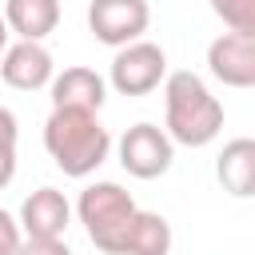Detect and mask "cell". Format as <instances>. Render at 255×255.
<instances>
[{
	"instance_id": "cell-1",
	"label": "cell",
	"mask_w": 255,
	"mask_h": 255,
	"mask_svg": "<svg viewBox=\"0 0 255 255\" xmlns=\"http://www.w3.org/2000/svg\"><path fill=\"white\" fill-rule=\"evenodd\" d=\"M163 128L183 147H207L223 128V104L211 96V88L179 68L163 80Z\"/></svg>"
},
{
	"instance_id": "cell-2",
	"label": "cell",
	"mask_w": 255,
	"mask_h": 255,
	"mask_svg": "<svg viewBox=\"0 0 255 255\" xmlns=\"http://www.w3.org/2000/svg\"><path fill=\"white\" fill-rule=\"evenodd\" d=\"M44 147L52 155V163L72 175V179H84L92 175L108 151H112V135L108 128L100 124L96 112H80V108H52L48 124H44Z\"/></svg>"
},
{
	"instance_id": "cell-3",
	"label": "cell",
	"mask_w": 255,
	"mask_h": 255,
	"mask_svg": "<svg viewBox=\"0 0 255 255\" xmlns=\"http://www.w3.org/2000/svg\"><path fill=\"white\" fill-rule=\"evenodd\" d=\"M76 211H80V223H84V231H88V239L104 251V255H120V243H124V231H128V223L135 219V199H131V191H124L120 183H92V187H84L80 191V203H76Z\"/></svg>"
},
{
	"instance_id": "cell-4",
	"label": "cell",
	"mask_w": 255,
	"mask_h": 255,
	"mask_svg": "<svg viewBox=\"0 0 255 255\" xmlns=\"http://www.w3.org/2000/svg\"><path fill=\"white\" fill-rule=\"evenodd\" d=\"M108 80H112V88L120 96H147V92H155L167 80V56L151 40L124 44V48H116Z\"/></svg>"
},
{
	"instance_id": "cell-5",
	"label": "cell",
	"mask_w": 255,
	"mask_h": 255,
	"mask_svg": "<svg viewBox=\"0 0 255 255\" xmlns=\"http://www.w3.org/2000/svg\"><path fill=\"white\" fill-rule=\"evenodd\" d=\"M171 159H175V139L167 135V128L135 124L120 139V163L135 179H159L171 167Z\"/></svg>"
},
{
	"instance_id": "cell-6",
	"label": "cell",
	"mask_w": 255,
	"mask_h": 255,
	"mask_svg": "<svg viewBox=\"0 0 255 255\" xmlns=\"http://www.w3.org/2000/svg\"><path fill=\"white\" fill-rule=\"evenodd\" d=\"M147 24H151L147 0H92L88 4V28L108 48L135 44L147 32Z\"/></svg>"
},
{
	"instance_id": "cell-7",
	"label": "cell",
	"mask_w": 255,
	"mask_h": 255,
	"mask_svg": "<svg viewBox=\"0 0 255 255\" xmlns=\"http://www.w3.org/2000/svg\"><path fill=\"white\" fill-rule=\"evenodd\" d=\"M207 68L227 88H255V36L223 32L207 48Z\"/></svg>"
},
{
	"instance_id": "cell-8",
	"label": "cell",
	"mask_w": 255,
	"mask_h": 255,
	"mask_svg": "<svg viewBox=\"0 0 255 255\" xmlns=\"http://www.w3.org/2000/svg\"><path fill=\"white\" fill-rule=\"evenodd\" d=\"M0 76L16 92H40V88H48L56 80V60L40 40H20V44H12L4 52Z\"/></svg>"
},
{
	"instance_id": "cell-9",
	"label": "cell",
	"mask_w": 255,
	"mask_h": 255,
	"mask_svg": "<svg viewBox=\"0 0 255 255\" xmlns=\"http://www.w3.org/2000/svg\"><path fill=\"white\" fill-rule=\"evenodd\" d=\"M72 223V203L56 187H36L20 203V227L28 239H64Z\"/></svg>"
},
{
	"instance_id": "cell-10",
	"label": "cell",
	"mask_w": 255,
	"mask_h": 255,
	"mask_svg": "<svg viewBox=\"0 0 255 255\" xmlns=\"http://www.w3.org/2000/svg\"><path fill=\"white\" fill-rule=\"evenodd\" d=\"M215 179L223 183L227 195L255 199V139L251 135H239V139L223 143V151L215 159Z\"/></svg>"
},
{
	"instance_id": "cell-11",
	"label": "cell",
	"mask_w": 255,
	"mask_h": 255,
	"mask_svg": "<svg viewBox=\"0 0 255 255\" xmlns=\"http://www.w3.org/2000/svg\"><path fill=\"white\" fill-rule=\"evenodd\" d=\"M108 100L104 76L92 68H64L52 80V108H80V112H100Z\"/></svg>"
},
{
	"instance_id": "cell-12",
	"label": "cell",
	"mask_w": 255,
	"mask_h": 255,
	"mask_svg": "<svg viewBox=\"0 0 255 255\" xmlns=\"http://www.w3.org/2000/svg\"><path fill=\"white\" fill-rule=\"evenodd\" d=\"M4 20L20 40H44L60 24V0H4Z\"/></svg>"
},
{
	"instance_id": "cell-13",
	"label": "cell",
	"mask_w": 255,
	"mask_h": 255,
	"mask_svg": "<svg viewBox=\"0 0 255 255\" xmlns=\"http://www.w3.org/2000/svg\"><path fill=\"white\" fill-rule=\"evenodd\" d=\"M171 251V223L155 211H135L124 231L120 255H167Z\"/></svg>"
},
{
	"instance_id": "cell-14",
	"label": "cell",
	"mask_w": 255,
	"mask_h": 255,
	"mask_svg": "<svg viewBox=\"0 0 255 255\" xmlns=\"http://www.w3.org/2000/svg\"><path fill=\"white\" fill-rule=\"evenodd\" d=\"M211 12L243 36H255V0H211Z\"/></svg>"
},
{
	"instance_id": "cell-15",
	"label": "cell",
	"mask_w": 255,
	"mask_h": 255,
	"mask_svg": "<svg viewBox=\"0 0 255 255\" xmlns=\"http://www.w3.org/2000/svg\"><path fill=\"white\" fill-rule=\"evenodd\" d=\"M20 243H24V227H20V219H12V215L0 207V255H16Z\"/></svg>"
},
{
	"instance_id": "cell-16",
	"label": "cell",
	"mask_w": 255,
	"mask_h": 255,
	"mask_svg": "<svg viewBox=\"0 0 255 255\" xmlns=\"http://www.w3.org/2000/svg\"><path fill=\"white\" fill-rule=\"evenodd\" d=\"M16 255H72V251H68L64 239H28L24 235V243H20Z\"/></svg>"
},
{
	"instance_id": "cell-17",
	"label": "cell",
	"mask_w": 255,
	"mask_h": 255,
	"mask_svg": "<svg viewBox=\"0 0 255 255\" xmlns=\"http://www.w3.org/2000/svg\"><path fill=\"white\" fill-rule=\"evenodd\" d=\"M16 175V143H0V191L12 183Z\"/></svg>"
},
{
	"instance_id": "cell-18",
	"label": "cell",
	"mask_w": 255,
	"mask_h": 255,
	"mask_svg": "<svg viewBox=\"0 0 255 255\" xmlns=\"http://www.w3.org/2000/svg\"><path fill=\"white\" fill-rule=\"evenodd\" d=\"M16 135H20L16 116H12L8 108H0V143H16Z\"/></svg>"
},
{
	"instance_id": "cell-19",
	"label": "cell",
	"mask_w": 255,
	"mask_h": 255,
	"mask_svg": "<svg viewBox=\"0 0 255 255\" xmlns=\"http://www.w3.org/2000/svg\"><path fill=\"white\" fill-rule=\"evenodd\" d=\"M8 32H12V28H8V20H4V16H0V56H4V52H8Z\"/></svg>"
}]
</instances>
